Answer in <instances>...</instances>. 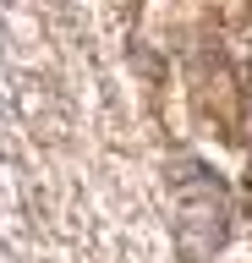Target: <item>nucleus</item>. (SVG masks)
I'll return each instance as SVG.
<instances>
[{
	"label": "nucleus",
	"instance_id": "f257e3e1",
	"mask_svg": "<svg viewBox=\"0 0 252 263\" xmlns=\"http://www.w3.org/2000/svg\"><path fill=\"white\" fill-rule=\"evenodd\" d=\"M225 241V203L219 192H186V209H181V252L192 263L214 258V247Z\"/></svg>",
	"mask_w": 252,
	"mask_h": 263
}]
</instances>
